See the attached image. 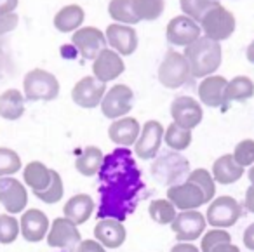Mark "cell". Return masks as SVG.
<instances>
[{
  "mask_svg": "<svg viewBox=\"0 0 254 252\" xmlns=\"http://www.w3.org/2000/svg\"><path fill=\"white\" fill-rule=\"evenodd\" d=\"M21 169V158L11 148H0V178L16 174Z\"/></svg>",
  "mask_w": 254,
  "mask_h": 252,
  "instance_id": "obj_39",
  "label": "cell"
},
{
  "mask_svg": "<svg viewBox=\"0 0 254 252\" xmlns=\"http://www.w3.org/2000/svg\"><path fill=\"white\" fill-rule=\"evenodd\" d=\"M25 113V96L18 89H7L0 94V117L5 120H18Z\"/></svg>",
  "mask_w": 254,
  "mask_h": 252,
  "instance_id": "obj_27",
  "label": "cell"
},
{
  "mask_svg": "<svg viewBox=\"0 0 254 252\" xmlns=\"http://www.w3.org/2000/svg\"><path fill=\"white\" fill-rule=\"evenodd\" d=\"M207 221L200 210H180L171 223L173 233L176 235L178 242H193L202 237L205 231Z\"/></svg>",
  "mask_w": 254,
  "mask_h": 252,
  "instance_id": "obj_9",
  "label": "cell"
},
{
  "mask_svg": "<svg viewBox=\"0 0 254 252\" xmlns=\"http://www.w3.org/2000/svg\"><path fill=\"white\" fill-rule=\"evenodd\" d=\"M219 5L218 0H180V7L185 16L191 18L195 23H200L204 14L212 7Z\"/></svg>",
  "mask_w": 254,
  "mask_h": 252,
  "instance_id": "obj_35",
  "label": "cell"
},
{
  "mask_svg": "<svg viewBox=\"0 0 254 252\" xmlns=\"http://www.w3.org/2000/svg\"><path fill=\"white\" fill-rule=\"evenodd\" d=\"M23 178H25V183L32 188L33 193L44 191L51 185L53 169L44 165L42 162H30L25 167V171H23Z\"/></svg>",
  "mask_w": 254,
  "mask_h": 252,
  "instance_id": "obj_28",
  "label": "cell"
},
{
  "mask_svg": "<svg viewBox=\"0 0 254 252\" xmlns=\"http://www.w3.org/2000/svg\"><path fill=\"white\" fill-rule=\"evenodd\" d=\"M254 96V82L246 75H239L228 80L225 89V105L233 101H247Z\"/></svg>",
  "mask_w": 254,
  "mask_h": 252,
  "instance_id": "obj_30",
  "label": "cell"
},
{
  "mask_svg": "<svg viewBox=\"0 0 254 252\" xmlns=\"http://www.w3.org/2000/svg\"><path fill=\"white\" fill-rule=\"evenodd\" d=\"M164 141V126L159 120H148L141 126L138 139L134 143V155L141 160H153L159 155Z\"/></svg>",
  "mask_w": 254,
  "mask_h": 252,
  "instance_id": "obj_12",
  "label": "cell"
},
{
  "mask_svg": "<svg viewBox=\"0 0 254 252\" xmlns=\"http://www.w3.org/2000/svg\"><path fill=\"white\" fill-rule=\"evenodd\" d=\"M39 200H42L44 203H56L63 198L64 195V186H63V179H61L60 172L53 171V178H51V185L47 186L44 191H37L33 193Z\"/></svg>",
  "mask_w": 254,
  "mask_h": 252,
  "instance_id": "obj_37",
  "label": "cell"
},
{
  "mask_svg": "<svg viewBox=\"0 0 254 252\" xmlns=\"http://www.w3.org/2000/svg\"><path fill=\"white\" fill-rule=\"evenodd\" d=\"M101 216L122 221L131 214L141 188L139 172L131 153L115 150L103 160L101 165Z\"/></svg>",
  "mask_w": 254,
  "mask_h": 252,
  "instance_id": "obj_1",
  "label": "cell"
},
{
  "mask_svg": "<svg viewBox=\"0 0 254 252\" xmlns=\"http://www.w3.org/2000/svg\"><path fill=\"white\" fill-rule=\"evenodd\" d=\"M132 7H134L139 23L155 21L162 16L164 9H166V2L164 0H132Z\"/></svg>",
  "mask_w": 254,
  "mask_h": 252,
  "instance_id": "obj_34",
  "label": "cell"
},
{
  "mask_svg": "<svg viewBox=\"0 0 254 252\" xmlns=\"http://www.w3.org/2000/svg\"><path fill=\"white\" fill-rule=\"evenodd\" d=\"M49 219L40 209H30L23 212L19 221V231L26 242H40L47 237L49 231Z\"/></svg>",
  "mask_w": 254,
  "mask_h": 252,
  "instance_id": "obj_23",
  "label": "cell"
},
{
  "mask_svg": "<svg viewBox=\"0 0 254 252\" xmlns=\"http://www.w3.org/2000/svg\"><path fill=\"white\" fill-rule=\"evenodd\" d=\"M85 19V12L80 5L77 4H70V5H64L61 7L60 11L56 12L54 16V28L61 33H70L75 32L82 26Z\"/></svg>",
  "mask_w": 254,
  "mask_h": 252,
  "instance_id": "obj_26",
  "label": "cell"
},
{
  "mask_svg": "<svg viewBox=\"0 0 254 252\" xmlns=\"http://www.w3.org/2000/svg\"><path fill=\"white\" fill-rule=\"evenodd\" d=\"M200 25L195 23L191 18L181 14L174 16L166 26V39L169 44L176 47H187L200 37Z\"/></svg>",
  "mask_w": 254,
  "mask_h": 252,
  "instance_id": "obj_16",
  "label": "cell"
},
{
  "mask_svg": "<svg viewBox=\"0 0 254 252\" xmlns=\"http://www.w3.org/2000/svg\"><path fill=\"white\" fill-rule=\"evenodd\" d=\"M190 174V162L180 151H167V153L155 157L152 164V176L155 181L164 186H173L183 183Z\"/></svg>",
  "mask_w": 254,
  "mask_h": 252,
  "instance_id": "obj_3",
  "label": "cell"
},
{
  "mask_svg": "<svg viewBox=\"0 0 254 252\" xmlns=\"http://www.w3.org/2000/svg\"><path fill=\"white\" fill-rule=\"evenodd\" d=\"M82 242V235L77 224H73L66 217H56L47 231V244L49 247L63 249V251H75Z\"/></svg>",
  "mask_w": 254,
  "mask_h": 252,
  "instance_id": "obj_13",
  "label": "cell"
},
{
  "mask_svg": "<svg viewBox=\"0 0 254 252\" xmlns=\"http://www.w3.org/2000/svg\"><path fill=\"white\" fill-rule=\"evenodd\" d=\"M0 203L9 214H18L25 210L28 203V193L23 183L7 176L0 179Z\"/></svg>",
  "mask_w": 254,
  "mask_h": 252,
  "instance_id": "obj_19",
  "label": "cell"
},
{
  "mask_svg": "<svg viewBox=\"0 0 254 252\" xmlns=\"http://www.w3.org/2000/svg\"><path fill=\"white\" fill-rule=\"evenodd\" d=\"M200 30L204 33V37L216 42H223V40L230 39L235 32V16L232 11H228L226 7H223L221 4L212 7L211 11H207L204 14V18L200 19Z\"/></svg>",
  "mask_w": 254,
  "mask_h": 252,
  "instance_id": "obj_6",
  "label": "cell"
},
{
  "mask_svg": "<svg viewBox=\"0 0 254 252\" xmlns=\"http://www.w3.org/2000/svg\"><path fill=\"white\" fill-rule=\"evenodd\" d=\"M75 252H106V249L94 238V240H82Z\"/></svg>",
  "mask_w": 254,
  "mask_h": 252,
  "instance_id": "obj_43",
  "label": "cell"
},
{
  "mask_svg": "<svg viewBox=\"0 0 254 252\" xmlns=\"http://www.w3.org/2000/svg\"><path fill=\"white\" fill-rule=\"evenodd\" d=\"M242 242H244V247H246L247 251L254 252V223H251L249 226L246 228V231H244V237H242Z\"/></svg>",
  "mask_w": 254,
  "mask_h": 252,
  "instance_id": "obj_44",
  "label": "cell"
},
{
  "mask_svg": "<svg viewBox=\"0 0 254 252\" xmlns=\"http://www.w3.org/2000/svg\"><path fill=\"white\" fill-rule=\"evenodd\" d=\"M171 119L176 126L183 129L193 130L204 119V110L200 101L190 98V96H178L171 103Z\"/></svg>",
  "mask_w": 254,
  "mask_h": 252,
  "instance_id": "obj_11",
  "label": "cell"
},
{
  "mask_svg": "<svg viewBox=\"0 0 254 252\" xmlns=\"http://www.w3.org/2000/svg\"><path fill=\"white\" fill-rule=\"evenodd\" d=\"M106 44L110 49H113L120 56H131L138 49V33L132 26L120 25V23H112L105 30Z\"/></svg>",
  "mask_w": 254,
  "mask_h": 252,
  "instance_id": "obj_18",
  "label": "cell"
},
{
  "mask_svg": "<svg viewBox=\"0 0 254 252\" xmlns=\"http://www.w3.org/2000/svg\"><path fill=\"white\" fill-rule=\"evenodd\" d=\"M191 130L183 129V127L176 126L174 122H171V126H167L164 129V143L169 146V150L173 151H183L191 144Z\"/></svg>",
  "mask_w": 254,
  "mask_h": 252,
  "instance_id": "obj_32",
  "label": "cell"
},
{
  "mask_svg": "<svg viewBox=\"0 0 254 252\" xmlns=\"http://www.w3.org/2000/svg\"><path fill=\"white\" fill-rule=\"evenodd\" d=\"M106 92V84L99 82L94 75L82 77L71 89V99L80 108H96L101 105Z\"/></svg>",
  "mask_w": 254,
  "mask_h": 252,
  "instance_id": "obj_15",
  "label": "cell"
},
{
  "mask_svg": "<svg viewBox=\"0 0 254 252\" xmlns=\"http://www.w3.org/2000/svg\"><path fill=\"white\" fill-rule=\"evenodd\" d=\"M233 160L240 165V167H251L254 164V139H242L237 143L235 150H233Z\"/></svg>",
  "mask_w": 254,
  "mask_h": 252,
  "instance_id": "obj_41",
  "label": "cell"
},
{
  "mask_svg": "<svg viewBox=\"0 0 254 252\" xmlns=\"http://www.w3.org/2000/svg\"><path fill=\"white\" fill-rule=\"evenodd\" d=\"M244 207H246L249 212L254 214V186H249L246 191V198H244Z\"/></svg>",
  "mask_w": 254,
  "mask_h": 252,
  "instance_id": "obj_47",
  "label": "cell"
},
{
  "mask_svg": "<svg viewBox=\"0 0 254 252\" xmlns=\"http://www.w3.org/2000/svg\"><path fill=\"white\" fill-rule=\"evenodd\" d=\"M71 46L84 60H94L103 49L108 47L106 37L96 26H80L71 35Z\"/></svg>",
  "mask_w": 254,
  "mask_h": 252,
  "instance_id": "obj_10",
  "label": "cell"
},
{
  "mask_svg": "<svg viewBox=\"0 0 254 252\" xmlns=\"http://www.w3.org/2000/svg\"><path fill=\"white\" fill-rule=\"evenodd\" d=\"M187 179L193 183V185H197L204 191L207 203L216 196V181L207 169H193V171H190Z\"/></svg>",
  "mask_w": 254,
  "mask_h": 252,
  "instance_id": "obj_36",
  "label": "cell"
},
{
  "mask_svg": "<svg viewBox=\"0 0 254 252\" xmlns=\"http://www.w3.org/2000/svg\"><path fill=\"white\" fill-rule=\"evenodd\" d=\"M226 80L221 75H209L200 80L197 87V94L202 105L209 106V108H219L225 106V89H226Z\"/></svg>",
  "mask_w": 254,
  "mask_h": 252,
  "instance_id": "obj_21",
  "label": "cell"
},
{
  "mask_svg": "<svg viewBox=\"0 0 254 252\" xmlns=\"http://www.w3.org/2000/svg\"><path fill=\"white\" fill-rule=\"evenodd\" d=\"M171 252H200V249L195 247L191 242H178V244L171 249Z\"/></svg>",
  "mask_w": 254,
  "mask_h": 252,
  "instance_id": "obj_46",
  "label": "cell"
},
{
  "mask_svg": "<svg viewBox=\"0 0 254 252\" xmlns=\"http://www.w3.org/2000/svg\"><path fill=\"white\" fill-rule=\"evenodd\" d=\"M94 212V200L87 193H78L73 195L63 207V214L66 219H70L73 224H84L89 221V217Z\"/></svg>",
  "mask_w": 254,
  "mask_h": 252,
  "instance_id": "obj_24",
  "label": "cell"
},
{
  "mask_svg": "<svg viewBox=\"0 0 254 252\" xmlns=\"http://www.w3.org/2000/svg\"><path fill=\"white\" fill-rule=\"evenodd\" d=\"M240 216H242V205L239 200L230 195L214 196L205 210L207 224H211L212 228H223V230L237 224Z\"/></svg>",
  "mask_w": 254,
  "mask_h": 252,
  "instance_id": "obj_7",
  "label": "cell"
},
{
  "mask_svg": "<svg viewBox=\"0 0 254 252\" xmlns=\"http://www.w3.org/2000/svg\"><path fill=\"white\" fill-rule=\"evenodd\" d=\"M167 200L176 207L178 210H193L200 205L207 203L205 195L197 185L191 181H183L180 185H173L167 188Z\"/></svg>",
  "mask_w": 254,
  "mask_h": 252,
  "instance_id": "obj_14",
  "label": "cell"
},
{
  "mask_svg": "<svg viewBox=\"0 0 254 252\" xmlns=\"http://www.w3.org/2000/svg\"><path fill=\"white\" fill-rule=\"evenodd\" d=\"M247 178H249L251 181V186H254V164L249 167V171H247Z\"/></svg>",
  "mask_w": 254,
  "mask_h": 252,
  "instance_id": "obj_50",
  "label": "cell"
},
{
  "mask_svg": "<svg viewBox=\"0 0 254 252\" xmlns=\"http://www.w3.org/2000/svg\"><path fill=\"white\" fill-rule=\"evenodd\" d=\"M246 58H247V61H249V63H253V64H254V40L249 44V46H247Z\"/></svg>",
  "mask_w": 254,
  "mask_h": 252,
  "instance_id": "obj_49",
  "label": "cell"
},
{
  "mask_svg": "<svg viewBox=\"0 0 254 252\" xmlns=\"http://www.w3.org/2000/svg\"><path fill=\"white\" fill-rule=\"evenodd\" d=\"M126 71V63L122 56L117 54L113 49L106 47L92 60V75L103 84L113 82Z\"/></svg>",
  "mask_w": 254,
  "mask_h": 252,
  "instance_id": "obj_17",
  "label": "cell"
},
{
  "mask_svg": "<svg viewBox=\"0 0 254 252\" xmlns=\"http://www.w3.org/2000/svg\"><path fill=\"white\" fill-rule=\"evenodd\" d=\"M211 252H240V249L237 247L235 244H221V245H218V247H214Z\"/></svg>",
  "mask_w": 254,
  "mask_h": 252,
  "instance_id": "obj_48",
  "label": "cell"
},
{
  "mask_svg": "<svg viewBox=\"0 0 254 252\" xmlns=\"http://www.w3.org/2000/svg\"><path fill=\"white\" fill-rule=\"evenodd\" d=\"M232 242V235L228 233L226 230L223 228H212V230L205 231L202 235V240H200V252H211L214 247L221 244H230Z\"/></svg>",
  "mask_w": 254,
  "mask_h": 252,
  "instance_id": "obj_38",
  "label": "cell"
},
{
  "mask_svg": "<svg viewBox=\"0 0 254 252\" xmlns=\"http://www.w3.org/2000/svg\"><path fill=\"white\" fill-rule=\"evenodd\" d=\"M103 160H105V157H103V151L98 146H87L80 151V155L75 160V169L85 178H91V176H96L99 172Z\"/></svg>",
  "mask_w": 254,
  "mask_h": 252,
  "instance_id": "obj_29",
  "label": "cell"
},
{
  "mask_svg": "<svg viewBox=\"0 0 254 252\" xmlns=\"http://www.w3.org/2000/svg\"><path fill=\"white\" fill-rule=\"evenodd\" d=\"M18 23H19V18H18V14H14V12L0 16V37H4L5 33L16 30Z\"/></svg>",
  "mask_w": 254,
  "mask_h": 252,
  "instance_id": "obj_42",
  "label": "cell"
},
{
  "mask_svg": "<svg viewBox=\"0 0 254 252\" xmlns=\"http://www.w3.org/2000/svg\"><path fill=\"white\" fill-rule=\"evenodd\" d=\"M244 171H246V169L240 167V165L233 160V155L226 153L214 160L211 174H212V178H214V181L219 183V185H233V183H237L242 178Z\"/></svg>",
  "mask_w": 254,
  "mask_h": 252,
  "instance_id": "obj_25",
  "label": "cell"
},
{
  "mask_svg": "<svg viewBox=\"0 0 254 252\" xmlns=\"http://www.w3.org/2000/svg\"><path fill=\"white\" fill-rule=\"evenodd\" d=\"M94 238L105 249H119L126 242L127 231L120 219L115 217H103L94 226Z\"/></svg>",
  "mask_w": 254,
  "mask_h": 252,
  "instance_id": "obj_20",
  "label": "cell"
},
{
  "mask_svg": "<svg viewBox=\"0 0 254 252\" xmlns=\"http://www.w3.org/2000/svg\"><path fill=\"white\" fill-rule=\"evenodd\" d=\"M60 94V82L51 71L33 68L23 78V96L28 101H53Z\"/></svg>",
  "mask_w": 254,
  "mask_h": 252,
  "instance_id": "obj_4",
  "label": "cell"
},
{
  "mask_svg": "<svg viewBox=\"0 0 254 252\" xmlns=\"http://www.w3.org/2000/svg\"><path fill=\"white\" fill-rule=\"evenodd\" d=\"M19 235V221L12 214L0 216V244H12Z\"/></svg>",
  "mask_w": 254,
  "mask_h": 252,
  "instance_id": "obj_40",
  "label": "cell"
},
{
  "mask_svg": "<svg viewBox=\"0 0 254 252\" xmlns=\"http://www.w3.org/2000/svg\"><path fill=\"white\" fill-rule=\"evenodd\" d=\"M132 105H134V92L129 85L115 84L110 89H106L101 101V112L106 119L117 120L131 113Z\"/></svg>",
  "mask_w": 254,
  "mask_h": 252,
  "instance_id": "obj_8",
  "label": "cell"
},
{
  "mask_svg": "<svg viewBox=\"0 0 254 252\" xmlns=\"http://www.w3.org/2000/svg\"><path fill=\"white\" fill-rule=\"evenodd\" d=\"M18 2L19 0H0V16L14 12V9L18 7Z\"/></svg>",
  "mask_w": 254,
  "mask_h": 252,
  "instance_id": "obj_45",
  "label": "cell"
},
{
  "mask_svg": "<svg viewBox=\"0 0 254 252\" xmlns=\"http://www.w3.org/2000/svg\"><path fill=\"white\" fill-rule=\"evenodd\" d=\"M157 78L166 89H180L187 82H190V78L193 77H191L190 64H188L185 54L173 49L167 51L159 64Z\"/></svg>",
  "mask_w": 254,
  "mask_h": 252,
  "instance_id": "obj_5",
  "label": "cell"
},
{
  "mask_svg": "<svg viewBox=\"0 0 254 252\" xmlns=\"http://www.w3.org/2000/svg\"><path fill=\"white\" fill-rule=\"evenodd\" d=\"M108 14L113 21L120 23V25L134 26L139 23L134 7H132V0H110Z\"/></svg>",
  "mask_w": 254,
  "mask_h": 252,
  "instance_id": "obj_31",
  "label": "cell"
},
{
  "mask_svg": "<svg viewBox=\"0 0 254 252\" xmlns=\"http://www.w3.org/2000/svg\"><path fill=\"white\" fill-rule=\"evenodd\" d=\"M148 214L153 223L157 224H171L178 214V209L167 198H155L150 202Z\"/></svg>",
  "mask_w": 254,
  "mask_h": 252,
  "instance_id": "obj_33",
  "label": "cell"
},
{
  "mask_svg": "<svg viewBox=\"0 0 254 252\" xmlns=\"http://www.w3.org/2000/svg\"><path fill=\"white\" fill-rule=\"evenodd\" d=\"M185 58L190 64V71L193 78H204L214 75L221 66L223 51L221 44L200 35L195 42L185 47Z\"/></svg>",
  "mask_w": 254,
  "mask_h": 252,
  "instance_id": "obj_2",
  "label": "cell"
},
{
  "mask_svg": "<svg viewBox=\"0 0 254 252\" xmlns=\"http://www.w3.org/2000/svg\"><path fill=\"white\" fill-rule=\"evenodd\" d=\"M139 132H141V126L134 117H122V119L112 120L108 127V137L112 143L117 146H134L136 139H138Z\"/></svg>",
  "mask_w": 254,
  "mask_h": 252,
  "instance_id": "obj_22",
  "label": "cell"
}]
</instances>
